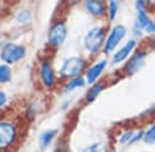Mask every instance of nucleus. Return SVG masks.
Listing matches in <instances>:
<instances>
[{"label":"nucleus","mask_w":155,"mask_h":152,"mask_svg":"<svg viewBox=\"0 0 155 152\" xmlns=\"http://www.w3.org/2000/svg\"><path fill=\"white\" fill-rule=\"evenodd\" d=\"M117 10H118V4H117L116 0H110V4H109V17L110 19H115L117 14Z\"/></svg>","instance_id":"6ab92c4d"},{"label":"nucleus","mask_w":155,"mask_h":152,"mask_svg":"<svg viewBox=\"0 0 155 152\" xmlns=\"http://www.w3.org/2000/svg\"><path fill=\"white\" fill-rule=\"evenodd\" d=\"M17 20L19 21L20 24H25V23H28V21L30 20V12L26 11V10L20 11L19 13H18V16H17Z\"/></svg>","instance_id":"aec40b11"},{"label":"nucleus","mask_w":155,"mask_h":152,"mask_svg":"<svg viewBox=\"0 0 155 152\" xmlns=\"http://www.w3.org/2000/svg\"><path fill=\"white\" fill-rule=\"evenodd\" d=\"M84 84H85V81H84L82 77H75V78H73L69 83H67V86H66V92H71V90H73V89H77L79 87H82Z\"/></svg>","instance_id":"2eb2a0df"},{"label":"nucleus","mask_w":155,"mask_h":152,"mask_svg":"<svg viewBox=\"0 0 155 152\" xmlns=\"http://www.w3.org/2000/svg\"><path fill=\"white\" fill-rule=\"evenodd\" d=\"M41 78L43 81V83L47 87H51L55 82V76H54V71L51 68V64L48 61H44L41 65Z\"/></svg>","instance_id":"0eeeda50"},{"label":"nucleus","mask_w":155,"mask_h":152,"mask_svg":"<svg viewBox=\"0 0 155 152\" xmlns=\"http://www.w3.org/2000/svg\"><path fill=\"white\" fill-rule=\"evenodd\" d=\"M136 45V42L135 40H129V42H127V44L122 48V49H119L118 51H117L116 54H115V56H114V59H112V63H119V62H122L123 59H125L127 57L129 56V54L131 52V50L135 48Z\"/></svg>","instance_id":"9d476101"},{"label":"nucleus","mask_w":155,"mask_h":152,"mask_svg":"<svg viewBox=\"0 0 155 152\" xmlns=\"http://www.w3.org/2000/svg\"><path fill=\"white\" fill-rule=\"evenodd\" d=\"M103 88H104V84H101V83L94 84V86L87 92V94H86V101H87V102H92V101H94L96 97L99 95V93L103 90Z\"/></svg>","instance_id":"ddd939ff"},{"label":"nucleus","mask_w":155,"mask_h":152,"mask_svg":"<svg viewBox=\"0 0 155 152\" xmlns=\"http://www.w3.org/2000/svg\"><path fill=\"white\" fill-rule=\"evenodd\" d=\"M85 68V61L80 57H71L66 59L60 69V75L62 77H74L79 75Z\"/></svg>","instance_id":"f257e3e1"},{"label":"nucleus","mask_w":155,"mask_h":152,"mask_svg":"<svg viewBox=\"0 0 155 152\" xmlns=\"http://www.w3.org/2000/svg\"><path fill=\"white\" fill-rule=\"evenodd\" d=\"M143 139L147 144H155V124L144 133Z\"/></svg>","instance_id":"a211bd4d"},{"label":"nucleus","mask_w":155,"mask_h":152,"mask_svg":"<svg viewBox=\"0 0 155 152\" xmlns=\"http://www.w3.org/2000/svg\"><path fill=\"white\" fill-rule=\"evenodd\" d=\"M16 133H17L16 127L12 124L1 121V124H0V145H1V147L8 146L15 140Z\"/></svg>","instance_id":"423d86ee"},{"label":"nucleus","mask_w":155,"mask_h":152,"mask_svg":"<svg viewBox=\"0 0 155 152\" xmlns=\"http://www.w3.org/2000/svg\"><path fill=\"white\" fill-rule=\"evenodd\" d=\"M153 46L155 48V38H153Z\"/></svg>","instance_id":"5701e85b"},{"label":"nucleus","mask_w":155,"mask_h":152,"mask_svg":"<svg viewBox=\"0 0 155 152\" xmlns=\"http://www.w3.org/2000/svg\"><path fill=\"white\" fill-rule=\"evenodd\" d=\"M24 56H25V48L13 43H8L4 45L1 50V59L5 61L6 63L18 62Z\"/></svg>","instance_id":"f03ea898"},{"label":"nucleus","mask_w":155,"mask_h":152,"mask_svg":"<svg viewBox=\"0 0 155 152\" xmlns=\"http://www.w3.org/2000/svg\"><path fill=\"white\" fill-rule=\"evenodd\" d=\"M105 38V31L104 29L94 27L92 29L85 37V46L91 52H98L100 50V46Z\"/></svg>","instance_id":"7ed1b4c3"},{"label":"nucleus","mask_w":155,"mask_h":152,"mask_svg":"<svg viewBox=\"0 0 155 152\" xmlns=\"http://www.w3.org/2000/svg\"><path fill=\"white\" fill-rule=\"evenodd\" d=\"M125 27L123 25H117L112 29L111 33L109 35V37L105 42V52H111L117 45L118 43L124 38L125 36Z\"/></svg>","instance_id":"39448f33"},{"label":"nucleus","mask_w":155,"mask_h":152,"mask_svg":"<svg viewBox=\"0 0 155 152\" xmlns=\"http://www.w3.org/2000/svg\"><path fill=\"white\" fill-rule=\"evenodd\" d=\"M5 101H6V96H5V93H4V92H1V93H0V106H1V107L5 105Z\"/></svg>","instance_id":"4be33fe9"},{"label":"nucleus","mask_w":155,"mask_h":152,"mask_svg":"<svg viewBox=\"0 0 155 152\" xmlns=\"http://www.w3.org/2000/svg\"><path fill=\"white\" fill-rule=\"evenodd\" d=\"M86 8L93 16H103L106 11L105 4L101 0H86Z\"/></svg>","instance_id":"1a4fd4ad"},{"label":"nucleus","mask_w":155,"mask_h":152,"mask_svg":"<svg viewBox=\"0 0 155 152\" xmlns=\"http://www.w3.org/2000/svg\"><path fill=\"white\" fill-rule=\"evenodd\" d=\"M150 21H152V20L148 18V16L146 14V12H144L143 10L138 11V14H137V23H138V26H140V27H143V29H144Z\"/></svg>","instance_id":"dca6fc26"},{"label":"nucleus","mask_w":155,"mask_h":152,"mask_svg":"<svg viewBox=\"0 0 155 152\" xmlns=\"http://www.w3.org/2000/svg\"><path fill=\"white\" fill-rule=\"evenodd\" d=\"M11 80V70L7 65H1L0 67V81L1 83L7 82Z\"/></svg>","instance_id":"f3484780"},{"label":"nucleus","mask_w":155,"mask_h":152,"mask_svg":"<svg viewBox=\"0 0 155 152\" xmlns=\"http://www.w3.org/2000/svg\"><path fill=\"white\" fill-rule=\"evenodd\" d=\"M105 65H106V61L103 59V61L98 62L97 64H94L93 67H91V68L87 70V74H86L87 82H88V83H93L98 77H99V75L101 74V71L104 70Z\"/></svg>","instance_id":"9b49d317"},{"label":"nucleus","mask_w":155,"mask_h":152,"mask_svg":"<svg viewBox=\"0 0 155 152\" xmlns=\"http://www.w3.org/2000/svg\"><path fill=\"white\" fill-rule=\"evenodd\" d=\"M82 152H107V145L104 143H96L84 149Z\"/></svg>","instance_id":"4468645a"},{"label":"nucleus","mask_w":155,"mask_h":152,"mask_svg":"<svg viewBox=\"0 0 155 152\" xmlns=\"http://www.w3.org/2000/svg\"><path fill=\"white\" fill-rule=\"evenodd\" d=\"M67 36V27H66V24L63 21H58L55 23L50 30H49V33H48V39H49V43L54 46H58L60 44H62L66 39Z\"/></svg>","instance_id":"20e7f679"},{"label":"nucleus","mask_w":155,"mask_h":152,"mask_svg":"<svg viewBox=\"0 0 155 152\" xmlns=\"http://www.w3.org/2000/svg\"><path fill=\"white\" fill-rule=\"evenodd\" d=\"M143 63H144V54L137 52V54H135L133 56V58H130V61L125 65V69H127V71L130 75H133V74H135L136 71L143 65Z\"/></svg>","instance_id":"6e6552de"},{"label":"nucleus","mask_w":155,"mask_h":152,"mask_svg":"<svg viewBox=\"0 0 155 152\" xmlns=\"http://www.w3.org/2000/svg\"><path fill=\"white\" fill-rule=\"evenodd\" d=\"M56 134V131L55 130H48V131H44L39 135V139H38V143H39V147L41 150H44L48 147V145L51 143V140L54 139Z\"/></svg>","instance_id":"f8f14e48"},{"label":"nucleus","mask_w":155,"mask_h":152,"mask_svg":"<svg viewBox=\"0 0 155 152\" xmlns=\"http://www.w3.org/2000/svg\"><path fill=\"white\" fill-rule=\"evenodd\" d=\"M134 137H135V134L133 132H127L124 133L122 137H120V139H119V141L122 143V144H127V143H133V139H134Z\"/></svg>","instance_id":"412c9836"}]
</instances>
